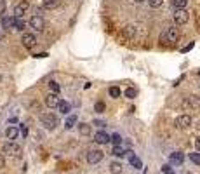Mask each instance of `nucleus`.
Segmentation results:
<instances>
[{"label":"nucleus","instance_id":"nucleus-1","mask_svg":"<svg viewBox=\"0 0 200 174\" xmlns=\"http://www.w3.org/2000/svg\"><path fill=\"white\" fill-rule=\"evenodd\" d=\"M40 122L45 129H49V131L56 129L57 124H59V120H57V117H56L54 113H44V115L40 117Z\"/></svg>","mask_w":200,"mask_h":174},{"label":"nucleus","instance_id":"nucleus-2","mask_svg":"<svg viewBox=\"0 0 200 174\" xmlns=\"http://www.w3.org/2000/svg\"><path fill=\"white\" fill-rule=\"evenodd\" d=\"M2 152H4V155H9V157H21L23 150H21L19 145H16V143H12V141H9V143H4Z\"/></svg>","mask_w":200,"mask_h":174},{"label":"nucleus","instance_id":"nucleus-3","mask_svg":"<svg viewBox=\"0 0 200 174\" xmlns=\"http://www.w3.org/2000/svg\"><path fill=\"white\" fill-rule=\"evenodd\" d=\"M174 23L178 25V26H181V25H186L188 23V18H190V14L185 11V9H176L174 11Z\"/></svg>","mask_w":200,"mask_h":174},{"label":"nucleus","instance_id":"nucleus-4","mask_svg":"<svg viewBox=\"0 0 200 174\" xmlns=\"http://www.w3.org/2000/svg\"><path fill=\"white\" fill-rule=\"evenodd\" d=\"M174 125L178 129H188L192 125V117L190 115H179V117H176V120H174Z\"/></svg>","mask_w":200,"mask_h":174},{"label":"nucleus","instance_id":"nucleus-5","mask_svg":"<svg viewBox=\"0 0 200 174\" xmlns=\"http://www.w3.org/2000/svg\"><path fill=\"white\" fill-rule=\"evenodd\" d=\"M28 9H30L28 0H21L19 4H16V7H14V18H23Z\"/></svg>","mask_w":200,"mask_h":174},{"label":"nucleus","instance_id":"nucleus-6","mask_svg":"<svg viewBox=\"0 0 200 174\" xmlns=\"http://www.w3.org/2000/svg\"><path fill=\"white\" fill-rule=\"evenodd\" d=\"M30 26L33 28L35 31H42V30L45 28V21H44V18H42V16L35 14L33 18L30 19Z\"/></svg>","mask_w":200,"mask_h":174},{"label":"nucleus","instance_id":"nucleus-7","mask_svg":"<svg viewBox=\"0 0 200 174\" xmlns=\"http://www.w3.org/2000/svg\"><path fill=\"white\" fill-rule=\"evenodd\" d=\"M103 157H104V155H103L101 150H90V152L87 153V162L94 166V164H99V162L103 160Z\"/></svg>","mask_w":200,"mask_h":174},{"label":"nucleus","instance_id":"nucleus-8","mask_svg":"<svg viewBox=\"0 0 200 174\" xmlns=\"http://www.w3.org/2000/svg\"><path fill=\"white\" fill-rule=\"evenodd\" d=\"M21 44H23L26 49H31V47H35V44H37V37H35L33 33H23Z\"/></svg>","mask_w":200,"mask_h":174},{"label":"nucleus","instance_id":"nucleus-9","mask_svg":"<svg viewBox=\"0 0 200 174\" xmlns=\"http://www.w3.org/2000/svg\"><path fill=\"white\" fill-rule=\"evenodd\" d=\"M136 26H125L124 30H122V35H120V38L122 40H125V42H129V40H132L134 37H136Z\"/></svg>","mask_w":200,"mask_h":174},{"label":"nucleus","instance_id":"nucleus-10","mask_svg":"<svg viewBox=\"0 0 200 174\" xmlns=\"http://www.w3.org/2000/svg\"><path fill=\"white\" fill-rule=\"evenodd\" d=\"M110 139H111V136L108 134V132H104V131H97L96 134H94V141L99 143V145H108Z\"/></svg>","mask_w":200,"mask_h":174},{"label":"nucleus","instance_id":"nucleus-11","mask_svg":"<svg viewBox=\"0 0 200 174\" xmlns=\"http://www.w3.org/2000/svg\"><path fill=\"white\" fill-rule=\"evenodd\" d=\"M166 38H167V42H171V44L178 42V38H179V30H178L176 26H171L169 30H167Z\"/></svg>","mask_w":200,"mask_h":174},{"label":"nucleus","instance_id":"nucleus-12","mask_svg":"<svg viewBox=\"0 0 200 174\" xmlns=\"http://www.w3.org/2000/svg\"><path fill=\"white\" fill-rule=\"evenodd\" d=\"M45 104H47L49 108H57V104H59V97H57V94L49 92L47 96H45Z\"/></svg>","mask_w":200,"mask_h":174},{"label":"nucleus","instance_id":"nucleus-13","mask_svg":"<svg viewBox=\"0 0 200 174\" xmlns=\"http://www.w3.org/2000/svg\"><path fill=\"white\" fill-rule=\"evenodd\" d=\"M169 160H171V164H172V166H181V164L185 162V155H183L181 152H174Z\"/></svg>","mask_w":200,"mask_h":174},{"label":"nucleus","instance_id":"nucleus-14","mask_svg":"<svg viewBox=\"0 0 200 174\" xmlns=\"http://www.w3.org/2000/svg\"><path fill=\"white\" fill-rule=\"evenodd\" d=\"M5 136H7V139H16L18 136H19V129L18 127H14V125H11V127H7V131H5Z\"/></svg>","mask_w":200,"mask_h":174},{"label":"nucleus","instance_id":"nucleus-15","mask_svg":"<svg viewBox=\"0 0 200 174\" xmlns=\"http://www.w3.org/2000/svg\"><path fill=\"white\" fill-rule=\"evenodd\" d=\"M57 108H59V111H61L63 115H68L70 110H71V104H70L68 101H63V99H59V104H57Z\"/></svg>","mask_w":200,"mask_h":174},{"label":"nucleus","instance_id":"nucleus-16","mask_svg":"<svg viewBox=\"0 0 200 174\" xmlns=\"http://www.w3.org/2000/svg\"><path fill=\"white\" fill-rule=\"evenodd\" d=\"M2 28H14V16H4L2 18Z\"/></svg>","mask_w":200,"mask_h":174},{"label":"nucleus","instance_id":"nucleus-17","mask_svg":"<svg viewBox=\"0 0 200 174\" xmlns=\"http://www.w3.org/2000/svg\"><path fill=\"white\" fill-rule=\"evenodd\" d=\"M14 28L18 30V31H23L25 28H26V23L23 18H14Z\"/></svg>","mask_w":200,"mask_h":174},{"label":"nucleus","instance_id":"nucleus-18","mask_svg":"<svg viewBox=\"0 0 200 174\" xmlns=\"http://www.w3.org/2000/svg\"><path fill=\"white\" fill-rule=\"evenodd\" d=\"M42 4L45 9H56V7L61 4V0H42Z\"/></svg>","mask_w":200,"mask_h":174},{"label":"nucleus","instance_id":"nucleus-19","mask_svg":"<svg viewBox=\"0 0 200 174\" xmlns=\"http://www.w3.org/2000/svg\"><path fill=\"white\" fill-rule=\"evenodd\" d=\"M129 162H131V166L134 167V169H141V167H143V162H141V159H139V157H136V155L129 157Z\"/></svg>","mask_w":200,"mask_h":174},{"label":"nucleus","instance_id":"nucleus-20","mask_svg":"<svg viewBox=\"0 0 200 174\" xmlns=\"http://www.w3.org/2000/svg\"><path fill=\"white\" fill-rule=\"evenodd\" d=\"M111 155H115V157H124L125 155V150L122 145H115L113 146V150H111Z\"/></svg>","mask_w":200,"mask_h":174},{"label":"nucleus","instance_id":"nucleus-21","mask_svg":"<svg viewBox=\"0 0 200 174\" xmlns=\"http://www.w3.org/2000/svg\"><path fill=\"white\" fill-rule=\"evenodd\" d=\"M75 124H77V115H70V117L66 118V122H64V127L70 131V129L75 127Z\"/></svg>","mask_w":200,"mask_h":174},{"label":"nucleus","instance_id":"nucleus-22","mask_svg":"<svg viewBox=\"0 0 200 174\" xmlns=\"http://www.w3.org/2000/svg\"><path fill=\"white\" fill-rule=\"evenodd\" d=\"M110 172L111 174H120L122 172V164H120V162H111L110 164Z\"/></svg>","mask_w":200,"mask_h":174},{"label":"nucleus","instance_id":"nucleus-23","mask_svg":"<svg viewBox=\"0 0 200 174\" xmlns=\"http://www.w3.org/2000/svg\"><path fill=\"white\" fill-rule=\"evenodd\" d=\"M78 132L82 134V136H89L90 134V125L89 124H78Z\"/></svg>","mask_w":200,"mask_h":174},{"label":"nucleus","instance_id":"nucleus-24","mask_svg":"<svg viewBox=\"0 0 200 174\" xmlns=\"http://www.w3.org/2000/svg\"><path fill=\"white\" fill-rule=\"evenodd\" d=\"M188 104H190V106H193V108H200V97L198 96H190Z\"/></svg>","mask_w":200,"mask_h":174},{"label":"nucleus","instance_id":"nucleus-25","mask_svg":"<svg viewBox=\"0 0 200 174\" xmlns=\"http://www.w3.org/2000/svg\"><path fill=\"white\" fill-rule=\"evenodd\" d=\"M49 89H51V92H54V94H59L61 87H59V84H57V82L51 80V82H49Z\"/></svg>","mask_w":200,"mask_h":174},{"label":"nucleus","instance_id":"nucleus-26","mask_svg":"<svg viewBox=\"0 0 200 174\" xmlns=\"http://www.w3.org/2000/svg\"><path fill=\"white\" fill-rule=\"evenodd\" d=\"M110 96L111 97H120V94H122V90H120V87H110Z\"/></svg>","mask_w":200,"mask_h":174},{"label":"nucleus","instance_id":"nucleus-27","mask_svg":"<svg viewBox=\"0 0 200 174\" xmlns=\"http://www.w3.org/2000/svg\"><path fill=\"white\" fill-rule=\"evenodd\" d=\"M186 2H188V0H174V2H172V7H174V9H185Z\"/></svg>","mask_w":200,"mask_h":174},{"label":"nucleus","instance_id":"nucleus-28","mask_svg":"<svg viewBox=\"0 0 200 174\" xmlns=\"http://www.w3.org/2000/svg\"><path fill=\"white\" fill-rule=\"evenodd\" d=\"M162 4H164V0H148V5L153 7V9H159V7H162Z\"/></svg>","mask_w":200,"mask_h":174},{"label":"nucleus","instance_id":"nucleus-29","mask_svg":"<svg viewBox=\"0 0 200 174\" xmlns=\"http://www.w3.org/2000/svg\"><path fill=\"white\" fill-rule=\"evenodd\" d=\"M190 160L197 166H200V153H190Z\"/></svg>","mask_w":200,"mask_h":174},{"label":"nucleus","instance_id":"nucleus-30","mask_svg":"<svg viewBox=\"0 0 200 174\" xmlns=\"http://www.w3.org/2000/svg\"><path fill=\"white\" fill-rule=\"evenodd\" d=\"M94 110H96L97 113H103V111L106 110V106H104V103H101V101H97V103L94 104Z\"/></svg>","mask_w":200,"mask_h":174},{"label":"nucleus","instance_id":"nucleus-31","mask_svg":"<svg viewBox=\"0 0 200 174\" xmlns=\"http://www.w3.org/2000/svg\"><path fill=\"white\" fill-rule=\"evenodd\" d=\"M110 141H113V145H122V136L120 134H113Z\"/></svg>","mask_w":200,"mask_h":174},{"label":"nucleus","instance_id":"nucleus-32","mask_svg":"<svg viewBox=\"0 0 200 174\" xmlns=\"http://www.w3.org/2000/svg\"><path fill=\"white\" fill-rule=\"evenodd\" d=\"M125 96L129 97V99H132V97H136V90L132 89V87H129V89H125Z\"/></svg>","mask_w":200,"mask_h":174},{"label":"nucleus","instance_id":"nucleus-33","mask_svg":"<svg viewBox=\"0 0 200 174\" xmlns=\"http://www.w3.org/2000/svg\"><path fill=\"white\" fill-rule=\"evenodd\" d=\"M5 9H7L5 0H0V16H4V12H5Z\"/></svg>","mask_w":200,"mask_h":174},{"label":"nucleus","instance_id":"nucleus-34","mask_svg":"<svg viewBox=\"0 0 200 174\" xmlns=\"http://www.w3.org/2000/svg\"><path fill=\"white\" fill-rule=\"evenodd\" d=\"M162 172H164V174H171V172H172V169H171V166H169V164H166V166H162Z\"/></svg>","mask_w":200,"mask_h":174},{"label":"nucleus","instance_id":"nucleus-35","mask_svg":"<svg viewBox=\"0 0 200 174\" xmlns=\"http://www.w3.org/2000/svg\"><path fill=\"white\" fill-rule=\"evenodd\" d=\"M193 47H195V44H193V42H190V44H188V45H186V47H185V49H183L181 52H188V51H192V49H193Z\"/></svg>","mask_w":200,"mask_h":174},{"label":"nucleus","instance_id":"nucleus-36","mask_svg":"<svg viewBox=\"0 0 200 174\" xmlns=\"http://www.w3.org/2000/svg\"><path fill=\"white\" fill-rule=\"evenodd\" d=\"M19 131H21V134H23V138H26V136H28V129H26V125H21Z\"/></svg>","mask_w":200,"mask_h":174},{"label":"nucleus","instance_id":"nucleus-37","mask_svg":"<svg viewBox=\"0 0 200 174\" xmlns=\"http://www.w3.org/2000/svg\"><path fill=\"white\" fill-rule=\"evenodd\" d=\"M92 124L97 125V127H104V125H106V122H103V120H94Z\"/></svg>","mask_w":200,"mask_h":174},{"label":"nucleus","instance_id":"nucleus-38","mask_svg":"<svg viewBox=\"0 0 200 174\" xmlns=\"http://www.w3.org/2000/svg\"><path fill=\"white\" fill-rule=\"evenodd\" d=\"M4 166H5V160H4V155L0 153V169H2Z\"/></svg>","mask_w":200,"mask_h":174},{"label":"nucleus","instance_id":"nucleus-39","mask_svg":"<svg viewBox=\"0 0 200 174\" xmlns=\"http://www.w3.org/2000/svg\"><path fill=\"white\" fill-rule=\"evenodd\" d=\"M195 146H197V150L200 152V136H198L197 139H195Z\"/></svg>","mask_w":200,"mask_h":174},{"label":"nucleus","instance_id":"nucleus-40","mask_svg":"<svg viewBox=\"0 0 200 174\" xmlns=\"http://www.w3.org/2000/svg\"><path fill=\"white\" fill-rule=\"evenodd\" d=\"M35 57H47V52H40V54H35Z\"/></svg>","mask_w":200,"mask_h":174},{"label":"nucleus","instance_id":"nucleus-41","mask_svg":"<svg viewBox=\"0 0 200 174\" xmlns=\"http://www.w3.org/2000/svg\"><path fill=\"white\" fill-rule=\"evenodd\" d=\"M132 2H138V4H139V2H143V0H132Z\"/></svg>","mask_w":200,"mask_h":174},{"label":"nucleus","instance_id":"nucleus-42","mask_svg":"<svg viewBox=\"0 0 200 174\" xmlns=\"http://www.w3.org/2000/svg\"><path fill=\"white\" fill-rule=\"evenodd\" d=\"M197 129H198V131H200V122H198V125H197Z\"/></svg>","mask_w":200,"mask_h":174},{"label":"nucleus","instance_id":"nucleus-43","mask_svg":"<svg viewBox=\"0 0 200 174\" xmlns=\"http://www.w3.org/2000/svg\"><path fill=\"white\" fill-rule=\"evenodd\" d=\"M0 82H2V75H0Z\"/></svg>","mask_w":200,"mask_h":174},{"label":"nucleus","instance_id":"nucleus-44","mask_svg":"<svg viewBox=\"0 0 200 174\" xmlns=\"http://www.w3.org/2000/svg\"><path fill=\"white\" fill-rule=\"evenodd\" d=\"M171 174H174V172H171Z\"/></svg>","mask_w":200,"mask_h":174}]
</instances>
